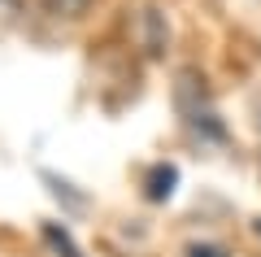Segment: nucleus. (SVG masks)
<instances>
[{"label": "nucleus", "mask_w": 261, "mask_h": 257, "mask_svg": "<svg viewBox=\"0 0 261 257\" xmlns=\"http://www.w3.org/2000/svg\"><path fill=\"white\" fill-rule=\"evenodd\" d=\"M53 18H83L87 9H92V0H39Z\"/></svg>", "instance_id": "1"}, {"label": "nucleus", "mask_w": 261, "mask_h": 257, "mask_svg": "<svg viewBox=\"0 0 261 257\" xmlns=\"http://www.w3.org/2000/svg\"><path fill=\"white\" fill-rule=\"evenodd\" d=\"M44 240H48V244L57 248V253H65V257H79V248L70 244V236H65V231H57L53 222H48V227H44Z\"/></svg>", "instance_id": "2"}, {"label": "nucleus", "mask_w": 261, "mask_h": 257, "mask_svg": "<svg viewBox=\"0 0 261 257\" xmlns=\"http://www.w3.org/2000/svg\"><path fill=\"white\" fill-rule=\"evenodd\" d=\"M187 257H226V253H222V248H209V244H205V248H192Z\"/></svg>", "instance_id": "3"}]
</instances>
